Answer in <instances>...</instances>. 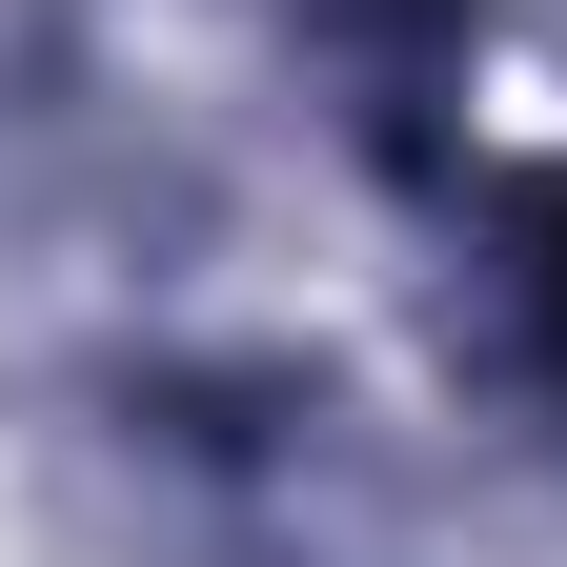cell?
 Segmentation results:
<instances>
[{
    "mask_svg": "<svg viewBox=\"0 0 567 567\" xmlns=\"http://www.w3.org/2000/svg\"><path fill=\"white\" fill-rule=\"evenodd\" d=\"M547 305H567V264H547Z\"/></svg>",
    "mask_w": 567,
    "mask_h": 567,
    "instance_id": "obj_1",
    "label": "cell"
}]
</instances>
